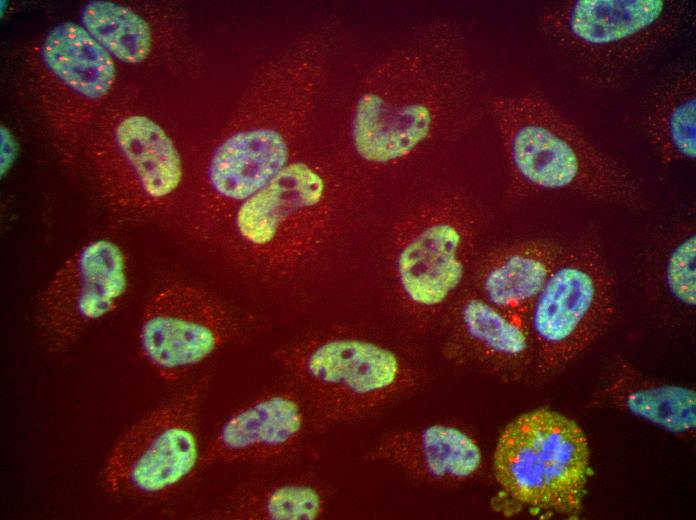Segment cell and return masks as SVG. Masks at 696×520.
Here are the masks:
<instances>
[{
	"label": "cell",
	"instance_id": "obj_1",
	"mask_svg": "<svg viewBox=\"0 0 696 520\" xmlns=\"http://www.w3.org/2000/svg\"><path fill=\"white\" fill-rule=\"evenodd\" d=\"M476 80L464 39L443 24L378 59L333 120L352 159L372 179L465 132Z\"/></svg>",
	"mask_w": 696,
	"mask_h": 520
},
{
	"label": "cell",
	"instance_id": "obj_2",
	"mask_svg": "<svg viewBox=\"0 0 696 520\" xmlns=\"http://www.w3.org/2000/svg\"><path fill=\"white\" fill-rule=\"evenodd\" d=\"M330 52L314 36L262 66L204 150L191 220L219 228L297 155L325 115Z\"/></svg>",
	"mask_w": 696,
	"mask_h": 520
},
{
	"label": "cell",
	"instance_id": "obj_3",
	"mask_svg": "<svg viewBox=\"0 0 696 520\" xmlns=\"http://www.w3.org/2000/svg\"><path fill=\"white\" fill-rule=\"evenodd\" d=\"M376 196L325 116L291 162L219 228L254 268L287 277L318 265L369 225Z\"/></svg>",
	"mask_w": 696,
	"mask_h": 520
},
{
	"label": "cell",
	"instance_id": "obj_4",
	"mask_svg": "<svg viewBox=\"0 0 696 520\" xmlns=\"http://www.w3.org/2000/svg\"><path fill=\"white\" fill-rule=\"evenodd\" d=\"M193 114L168 89L119 91L76 146L106 202L134 215L187 212L188 157L202 155L212 136L201 133Z\"/></svg>",
	"mask_w": 696,
	"mask_h": 520
},
{
	"label": "cell",
	"instance_id": "obj_5",
	"mask_svg": "<svg viewBox=\"0 0 696 520\" xmlns=\"http://www.w3.org/2000/svg\"><path fill=\"white\" fill-rule=\"evenodd\" d=\"M489 110L512 173L525 187L565 191L625 209L644 204L635 175L547 99L534 94L498 96Z\"/></svg>",
	"mask_w": 696,
	"mask_h": 520
},
{
	"label": "cell",
	"instance_id": "obj_6",
	"mask_svg": "<svg viewBox=\"0 0 696 520\" xmlns=\"http://www.w3.org/2000/svg\"><path fill=\"white\" fill-rule=\"evenodd\" d=\"M675 0H563L546 6L540 30L556 59L588 88L635 82L679 32Z\"/></svg>",
	"mask_w": 696,
	"mask_h": 520
},
{
	"label": "cell",
	"instance_id": "obj_7",
	"mask_svg": "<svg viewBox=\"0 0 696 520\" xmlns=\"http://www.w3.org/2000/svg\"><path fill=\"white\" fill-rule=\"evenodd\" d=\"M615 313V283L600 244L571 241L527 318L534 371L541 381L558 377L607 330Z\"/></svg>",
	"mask_w": 696,
	"mask_h": 520
},
{
	"label": "cell",
	"instance_id": "obj_8",
	"mask_svg": "<svg viewBox=\"0 0 696 520\" xmlns=\"http://www.w3.org/2000/svg\"><path fill=\"white\" fill-rule=\"evenodd\" d=\"M493 471L498 485L516 502L577 516L590 473L587 436L574 420L558 411H528L500 434Z\"/></svg>",
	"mask_w": 696,
	"mask_h": 520
},
{
	"label": "cell",
	"instance_id": "obj_9",
	"mask_svg": "<svg viewBox=\"0 0 696 520\" xmlns=\"http://www.w3.org/2000/svg\"><path fill=\"white\" fill-rule=\"evenodd\" d=\"M287 365L311 417L324 426L379 409L408 391L415 380L392 350L353 337L308 343L289 356Z\"/></svg>",
	"mask_w": 696,
	"mask_h": 520
},
{
	"label": "cell",
	"instance_id": "obj_10",
	"mask_svg": "<svg viewBox=\"0 0 696 520\" xmlns=\"http://www.w3.org/2000/svg\"><path fill=\"white\" fill-rule=\"evenodd\" d=\"M29 85L48 128L77 146L120 91L113 57L80 23L53 26L32 48Z\"/></svg>",
	"mask_w": 696,
	"mask_h": 520
},
{
	"label": "cell",
	"instance_id": "obj_11",
	"mask_svg": "<svg viewBox=\"0 0 696 520\" xmlns=\"http://www.w3.org/2000/svg\"><path fill=\"white\" fill-rule=\"evenodd\" d=\"M480 214L460 192H441L413 204L398 223L396 274L415 308L440 307L462 284L475 250Z\"/></svg>",
	"mask_w": 696,
	"mask_h": 520
},
{
	"label": "cell",
	"instance_id": "obj_12",
	"mask_svg": "<svg viewBox=\"0 0 696 520\" xmlns=\"http://www.w3.org/2000/svg\"><path fill=\"white\" fill-rule=\"evenodd\" d=\"M200 397L201 388H191L149 411L120 436L102 471L109 493L163 495L200 468Z\"/></svg>",
	"mask_w": 696,
	"mask_h": 520
},
{
	"label": "cell",
	"instance_id": "obj_13",
	"mask_svg": "<svg viewBox=\"0 0 696 520\" xmlns=\"http://www.w3.org/2000/svg\"><path fill=\"white\" fill-rule=\"evenodd\" d=\"M228 331V314L217 300L197 287L174 284L146 304L138 347L160 378L174 382L210 357Z\"/></svg>",
	"mask_w": 696,
	"mask_h": 520
},
{
	"label": "cell",
	"instance_id": "obj_14",
	"mask_svg": "<svg viewBox=\"0 0 696 520\" xmlns=\"http://www.w3.org/2000/svg\"><path fill=\"white\" fill-rule=\"evenodd\" d=\"M128 286L126 256L115 242L93 240L74 252L39 299V319L50 342L66 346L113 312Z\"/></svg>",
	"mask_w": 696,
	"mask_h": 520
},
{
	"label": "cell",
	"instance_id": "obj_15",
	"mask_svg": "<svg viewBox=\"0 0 696 520\" xmlns=\"http://www.w3.org/2000/svg\"><path fill=\"white\" fill-rule=\"evenodd\" d=\"M310 413L301 394H264L230 415L202 452L200 468L212 464L274 459L298 443Z\"/></svg>",
	"mask_w": 696,
	"mask_h": 520
},
{
	"label": "cell",
	"instance_id": "obj_16",
	"mask_svg": "<svg viewBox=\"0 0 696 520\" xmlns=\"http://www.w3.org/2000/svg\"><path fill=\"white\" fill-rule=\"evenodd\" d=\"M571 241L539 238L487 254L476 267V294L527 322L529 311Z\"/></svg>",
	"mask_w": 696,
	"mask_h": 520
},
{
	"label": "cell",
	"instance_id": "obj_17",
	"mask_svg": "<svg viewBox=\"0 0 696 520\" xmlns=\"http://www.w3.org/2000/svg\"><path fill=\"white\" fill-rule=\"evenodd\" d=\"M367 458L437 483L466 481L478 472L482 462L477 442L463 430L444 424L388 435L369 451Z\"/></svg>",
	"mask_w": 696,
	"mask_h": 520
},
{
	"label": "cell",
	"instance_id": "obj_18",
	"mask_svg": "<svg viewBox=\"0 0 696 520\" xmlns=\"http://www.w3.org/2000/svg\"><path fill=\"white\" fill-rule=\"evenodd\" d=\"M79 23L116 62L136 68L161 60L175 47L176 17L116 1L95 0L80 11Z\"/></svg>",
	"mask_w": 696,
	"mask_h": 520
},
{
	"label": "cell",
	"instance_id": "obj_19",
	"mask_svg": "<svg viewBox=\"0 0 696 520\" xmlns=\"http://www.w3.org/2000/svg\"><path fill=\"white\" fill-rule=\"evenodd\" d=\"M595 403L626 412L674 435L696 428V392L661 382L618 359L594 396Z\"/></svg>",
	"mask_w": 696,
	"mask_h": 520
},
{
	"label": "cell",
	"instance_id": "obj_20",
	"mask_svg": "<svg viewBox=\"0 0 696 520\" xmlns=\"http://www.w3.org/2000/svg\"><path fill=\"white\" fill-rule=\"evenodd\" d=\"M459 324L470 352L501 374H518L534 365V345L525 321L514 318L478 296L463 300Z\"/></svg>",
	"mask_w": 696,
	"mask_h": 520
},
{
	"label": "cell",
	"instance_id": "obj_21",
	"mask_svg": "<svg viewBox=\"0 0 696 520\" xmlns=\"http://www.w3.org/2000/svg\"><path fill=\"white\" fill-rule=\"evenodd\" d=\"M644 133L663 164L696 158V71L684 68L654 95L643 119Z\"/></svg>",
	"mask_w": 696,
	"mask_h": 520
},
{
	"label": "cell",
	"instance_id": "obj_22",
	"mask_svg": "<svg viewBox=\"0 0 696 520\" xmlns=\"http://www.w3.org/2000/svg\"><path fill=\"white\" fill-rule=\"evenodd\" d=\"M646 280L660 288L673 303L686 309L696 305V230L681 224L668 230L649 252Z\"/></svg>",
	"mask_w": 696,
	"mask_h": 520
},
{
	"label": "cell",
	"instance_id": "obj_23",
	"mask_svg": "<svg viewBox=\"0 0 696 520\" xmlns=\"http://www.w3.org/2000/svg\"><path fill=\"white\" fill-rule=\"evenodd\" d=\"M325 508L326 498L316 484L290 480L240 498L232 515L249 520H313Z\"/></svg>",
	"mask_w": 696,
	"mask_h": 520
}]
</instances>
